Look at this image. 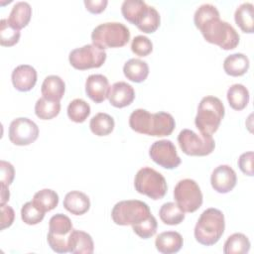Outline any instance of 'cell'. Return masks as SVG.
Masks as SVG:
<instances>
[{"label":"cell","mask_w":254,"mask_h":254,"mask_svg":"<svg viewBox=\"0 0 254 254\" xmlns=\"http://www.w3.org/2000/svg\"><path fill=\"white\" fill-rule=\"evenodd\" d=\"M193 22L204 40L228 51L239 44V35L227 22L220 20V14L212 4H202L194 12Z\"/></svg>","instance_id":"1"},{"label":"cell","mask_w":254,"mask_h":254,"mask_svg":"<svg viewBox=\"0 0 254 254\" xmlns=\"http://www.w3.org/2000/svg\"><path fill=\"white\" fill-rule=\"evenodd\" d=\"M129 126L137 133L155 137L169 136L176 127L174 117L164 111L150 113L146 109H135L129 116Z\"/></svg>","instance_id":"2"},{"label":"cell","mask_w":254,"mask_h":254,"mask_svg":"<svg viewBox=\"0 0 254 254\" xmlns=\"http://www.w3.org/2000/svg\"><path fill=\"white\" fill-rule=\"evenodd\" d=\"M224 229L225 221L222 211L209 207L202 211L195 224L194 238L201 245L211 246L218 242Z\"/></svg>","instance_id":"3"},{"label":"cell","mask_w":254,"mask_h":254,"mask_svg":"<svg viewBox=\"0 0 254 254\" xmlns=\"http://www.w3.org/2000/svg\"><path fill=\"white\" fill-rule=\"evenodd\" d=\"M225 108L222 101L215 96H204L197 107L194 118L195 127L202 134H213L224 117Z\"/></svg>","instance_id":"4"},{"label":"cell","mask_w":254,"mask_h":254,"mask_svg":"<svg viewBox=\"0 0 254 254\" xmlns=\"http://www.w3.org/2000/svg\"><path fill=\"white\" fill-rule=\"evenodd\" d=\"M129 40V29L119 22L102 23L96 26L91 33L92 44L101 50L123 47Z\"/></svg>","instance_id":"5"},{"label":"cell","mask_w":254,"mask_h":254,"mask_svg":"<svg viewBox=\"0 0 254 254\" xmlns=\"http://www.w3.org/2000/svg\"><path fill=\"white\" fill-rule=\"evenodd\" d=\"M135 190L148 197L158 200L163 198L168 190L167 182L164 176L150 167L140 169L134 179Z\"/></svg>","instance_id":"6"},{"label":"cell","mask_w":254,"mask_h":254,"mask_svg":"<svg viewBox=\"0 0 254 254\" xmlns=\"http://www.w3.org/2000/svg\"><path fill=\"white\" fill-rule=\"evenodd\" d=\"M148 204L138 199L122 200L117 202L111 211V217L117 225H134L151 215Z\"/></svg>","instance_id":"7"},{"label":"cell","mask_w":254,"mask_h":254,"mask_svg":"<svg viewBox=\"0 0 254 254\" xmlns=\"http://www.w3.org/2000/svg\"><path fill=\"white\" fill-rule=\"evenodd\" d=\"M72 222L68 216L57 213L50 218L47 241L49 246L57 253L69 252L68 239L72 230Z\"/></svg>","instance_id":"8"},{"label":"cell","mask_w":254,"mask_h":254,"mask_svg":"<svg viewBox=\"0 0 254 254\" xmlns=\"http://www.w3.org/2000/svg\"><path fill=\"white\" fill-rule=\"evenodd\" d=\"M178 142L182 151L189 156H207L215 147L210 134L198 135L190 129H183L178 135Z\"/></svg>","instance_id":"9"},{"label":"cell","mask_w":254,"mask_h":254,"mask_svg":"<svg viewBox=\"0 0 254 254\" xmlns=\"http://www.w3.org/2000/svg\"><path fill=\"white\" fill-rule=\"evenodd\" d=\"M174 198L184 212H194L202 204L200 188L191 179H184L177 183L174 189Z\"/></svg>","instance_id":"10"},{"label":"cell","mask_w":254,"mask_h":254,"mask_svg":"<svg viewBox=\"0 0 254 254\" xmlns=\"http://www.w3.org/2000/svg\"><path fill=\"white\" fill-rule=\"evenodd\" d=\"M106 56L104 50H101L93 44H87L80 48L73 49L69 53L68 61L75 69L85 70L100 67L105 63Z\"/></svg>","instance_id":"11"},{"label":"cell","mask_w":254,"mask_h":254,"mask_svg":"<svg viewBox=\"0 0 254 254\" xmlns=\"http://www.w3.org/2000/svg\"><path fill=\"white\" fill-rule=\"evenodd\" d=\"M39 127L37 124L26 117L14 119L9 126V140L17 146H27L37 140Z\"/></svg>","instance_id":"12"},{"label":"cell","mask_w":254,"mask_h":254,"mask_svg":"<svg viewBox=\"0 0 254 254\" xmlns=\"http://www.w3.org/2000/svg\"><path fill=\"white\" fill-rule=\"evenodd\" d=\"M149 156L157 165L168 170L178 168L182 162L177 153L176 146L170 140L154 142L150 147Z\"/></svg>","instance_id":"13"},{"label":"cell","mask_w":254,"mask_h":254,"mask_svg":"<svg viewBox=\"0 0 254 254\" xmlns=\"http://www.w3.org/2000/svg\"><path fill=\"white\" fill-rule=\"evenodd\" d=\"M237 183L235 171L228 165L216 167L210 176V184L214 190L219 193H227L234 189Z\"/></svg>","instance_id":"14"},{"label":"cell","mask_w":254,"mask_h":254,"mask_svg":"<svg viewBox=\"0 0 254 254\" xmlns=\"http://www.w3.org/2000/svg\"><path fill=\"white\" fill-rule=\"evenodd\" d=\"M110 86L103 74H90L85 81V93L95 103L103 102L109 94Z\"/></svg>","instance_id":"15"},{"label":"cell","mask_w":254,"mask_h":254,"mask_svg":"<svg viewBox=\"0 0 254 254\" xmlns=\"http://www.w3.org/2000/svg\"><path fill=\"white\" fill-rule=\"evenodd\" d=\"M11 79L17 90L29 91L37 82V71L30 64H20L13 69Z\"/></svg>","instance_id":"16"},{"label":"cell","mask_w":254,"mask_h":254,"mask_svg":"<svg viewBox=\"0 0 254 254\" xmlns=\"http://www.w3.org/2000/svg\"><path fill=\"white\" fill-rule=\"evenodd\" d=\"M108 100L116 108H123L130 105L135 98V91L132 85L125 81H117L110 86Z\"/></svg>","instance_id":"17"},{"label":"cell","mask_w":254,"mask_h":254,"mask_svg":"<svg viewBox=\"0 0 254 254\" xmlns=\"http://www.w3.org/2000/svg\"><path fill=\"white\" fill-rule=\"evenodd\" d=\"M184 244L182 235L177 231H165L160 233L156 240V249L163 254H174L181 250Z\"/></svg>","instance_id":"18"},{"label":"cell","mask_w":254,"mask_h":254,"mask_svg":"<svg viewBox=\"0 0 254 254\" xmlns=\"http://www.w3.org/2000/svg\"><path fill=\"white\" fill-rule=\"evenodd\" d=\"M64 207L74 215H82L90 207L89 197L82 191L71 190L64 198Z\"/></svg>","instance_id":"19"},{"label":"cell","mask_w":254,"mask_h":254,"mask_svg":"<svg viewBox=\"0 0 254 254\" xmlns=\"http://www.w3.org/2000/svg\"><path fill=\"white\" fill-rule=\"evenodd\" d=\"M69 252L73 254H91L94 250V244L91 236L77 229H72L68 239Z\"/></svg>","instance_id":"20"},{"label":"cell","mask_w":254,"mask_h":254,"mask_svg":"<svg viewBox=\"0 0 254 254\" xmlns=\"http://www.w3.org/2000/svg\"><path fill=\"white\" fill-rule=\"evenodd\" d=\"M64 91L65 83L59 75H49L42 83V95L49 100L60 101L63 98Z\"/></svg>","instance_id":"21"},{"label":"cell","mask_w":254,"mask_h":254,"mask_svg":"<svg viewBox=\"0 0 254 254\" xmlns=\"http://www.w3.org/2000/svg\"><path fill=\"white\" fill-rule=\"evenodd\" d=\"M32 16V8L28 2L19 1L14 4L10 12L8 22L12 27L17 30H21L26 27Z\"/></svg>","instance_id":"22"},{"label":"cell","mask_w":254,"mask_h":254,"mask_svg":"<svg viewBox=\"0 0 254 254\" xmlns=\"http://www.w3.org/2000/svg\"><path fill=\"white\" fill-rule=\"evenodd\" d=\"M249 59L241 53L227 56L223 62L224 71L231 76H241L249 69Z\"/></svg>","instance_id":"23"},{"label":"cell","mask_w":254,"mask_h":254,"mask_svg":"<svg viewBox=\"0 0 254 254\" xmlns=\"http://www.w3.org/2000/svg\"><path fill=\"white\" fill-rule=\"evenodd\" d=\"M123 72L127 79L140 83L147 78L149 74V65L146 62L140 59H130L124 64Z\"/></svg>","instance_id":"24"},{"label":"cell","mask_w":254,"mask_h":254,"mask_svg":"<svg viewBox=\"0 0 254 254\" xmlns=\"http://www.w3.org/2000/svg\"><path fill=\"white\" fill-rule=\"evenodd\" d=\"M236 25L242 32L252 34L254 25V6L250 2H244L237 7L234 13Z\"/></svg>","instance_id":"25"},{"label":"cell","mask_w":254,"mask_h":254,"mask_svg":"<svg viewBox=\"0 0 254 254\" xmlns=\"http://www.w3.org/2000/svg\"><path fill=\"white\" fill-rule=\"evenodd\" d=\"M226 96L230 107L237 111H240L247 106L250 97L248 89L240 83L232 84L228 88Z\"/></svg>","instance_id":"26"},{"label":"cell","mask_w":254,"mask_h":254,"mask_svg":"<svg viewBox=\"0 0 254 254\" xmlns=\"http://www.w3.org/2000/svg\"><path fill=\"white\" fill-rule=\"evenodd\" d=\"M115 126L114 119L111 115L99 112L94 115L89 122V128L91 132L96 136H106L109 135Z\"/></svg>","instance_id":"27"},{"label":"cell","mask_w":254,"mask_h":254,"mask_svg":"<svg viewBox=\"0 0 254 254\" xmlns=\"http://www.w3.org/2000/svg\"><path fill=\"white\" fill-rule=\"evenodd\" d=\"M148 5L142 0H125L121 5V12L125 20L136 25L144 14Z\"/></svg>","instance_id":"28"},{"label":"cell","mask_w":254,"mask_h":254,"mask_svg":"<svg viewBox=\"0 0 254 254\" xmlns=\"http://www.w3.org/2000/svg\"><path fill=\"white\" fill-rule=\"evenodd\" d=\"M250 241L243 233H233L224 243L225 254H245L250 250Z\"/></svg>","instance_id":"29"},{"label":"cell","mask_w":254,"mask_h":254,"mask_svg":"<svg viewBox=\"0 0 254 254\" xmlns=\"http://www.w3.org/2000/svg\"><path fill=\"white\" fill-rule=\"evenodd\" d=\"M159 215L161 220L168 225H178L185 219V212L175 202L164 203L159 210Z\"/></svg>","instance_id":"30"},{"label":"cell","mask_w":254,"mask_h":254,"mask_svg":"<svg viewBox=\"0 0 254 254\" xmlns=\"http://www.w3.org/2000/svg\"><path fill=\"white\" fill-rule=\"evenodd\" d=\"M161 18L159 12L152 6L148 5V8L137 22V28L147 34L154 33L160 26Z\"/></svg>","instance_id":"31"},{"label":"cell","mask_w":254,"mask_h":254,"mask_svg":"<svg viewBox=\"0 0 254 254\" xmlns=\"http://www.w3.org/2000/svg\"><path fill=\"white\" fill-rule=\"evenodd\" d=\"M61 111L60 101L49 100L45 97H41L35 104V113L37 117L43 120H50L58 116Z\"/></svg>","instance_id":"32"},{"label":"cell","mask_w":254,"mask_h":254,"mask_svg":"<svg viewBox=\"0 0 254 254\" xmlns=\"http://www.w3.org/2000/svg\"><path fill=\"white\" fill-rule=\"evenodd\" d=\"M33 202L43 211H51L58 206L59 195L53 190L43 189L34 194Z\"/></svg>","instance_id":"33"},{"label":"cell","mask_w":254,"mask_h":254,"mask_svg":"<svg viewBox=\"0 0 254 254\" xmlns=\"http://www.w3.org/2000/svg\"><path fill=\"white\" fill-rule=\"evenodd\" d=\"M90 114L89 104L81 99L75 98L69 102L67 106V116L68 118L75 123H82Z\"/></svg>","instance_id":"34"},{"label":"cell","mask_w":254,"mask_h":254,"mask_svg":"<svg viewBox=\"0 0 254 254\" xmlns=\"http://www.w3.org/2000/svg\"><path fill=\"white\" fill-rule=\"evenodd\" d=\"M20 31L10 25L8 19L0 21V44L4 47H12L20 40Z\"/></svg>","instance_id":"35"},{"label":"cell","mask_w":254,"mask_h":254,"mask_svg":"<svg viewBox=\"0 0 254 254\" xmlns=\"http://www.w3.org/2000/svg\"><path fill=\"white\" fill-rule=\"evenodd\" d=\"M45 211L37 206L33 200L26 202L21 208V218L28 225L40 223L45 217Z\"/></svg>","instance_id":"36"},{"label":"cell","mask_w":254,"mask_h":254,"mask_svg":"<svg viewBox=\"0 0 254 254\" xmlns=\"http://www.w3.org/2000/svg\"><path fill=\"white\" fill-rule=\"evenodd\" d=\"M157 227H158L157 219L152 214L148 218L140 221L139 223L132 225L133 231L143 239H148L154 236L156 234Z\"/></svg>","instance_id":"37"},{"label":"cell","mask_w":254,"mask_h":254,"mask_svg":"<svg viewBox=\"0 0 254 254\" xmlns=\"http://www.w3.org/2000/svg\"><path fill=\"white\" fill-rule=\"evenodd\" d=\"M132 52L139 57H146L153 51V44L151 40L143 35L134 37L131 43Z\"/></svg>","instance_id":"38"},{"label":"cell","mask_w":254,"mask_h":254,"mask_svg":"<svg viewBox=\"0 0 254 254\" xmlns=\"http://www.w3.org/2000/svg\"><path fill=\"white\" fill-rule=\"evenodd\" d=\"M15 177V170L11 163L4 160L0 161V183L9 186L13 183Z\"/></svg>","instance_id":"39"},{"label":"cell","mask_w":254,"mask_h":254,"mask_svg":"<svg viewBox=\"0 0 254 254\" xmlns=\"http://www.w3.org/2000/svg\"><path fill=\"white\" fill-rule=\"evenodd\" d=\"M253 152H245L240 155L238 159V167L241 170V172L249 177L253 176Z\"/></svg>","instance_id":"40"},{"label":"cell","mask_w":254,"mask_h":254,"mask_svg":"<svg viewBox=\"0 0 254 254\" xmlns=\"http://www.w3.org/2000/svg\"><path fill=\"white\" fill-rule=\"evenodd\" d=\"M0 209H1V230H4L5 228H8L12 225L15 218V212H14V209L7 204H0Z\"/></svg>","instance_id":"41"},{"label":"cell","mask_w":254,"mask_h":254,"mask_svg":"<svg viewBox=\"0 0 254 254\" xmlns=\"http://www.w3.org/2000/svg\"><path fill=\"white\" fill-rule=\"evenodd\" d=\"M86 10L92 14H99L103 12L108 4L107 0H84Z\"/></svg>","instance_id":"42"},{"label":"cell","mask_w":254,"mask_h":254,"mask_svg":"<svg viewBox=\"0 0 254 254\" xmlns=\"http://www.w3.org/2000/svg\"><path fill=\"white\" fill-rule=\"evenodd\" d=\"M10 197V192L8 186L1 184V198H0V204H5Z\"/></svg>","instance_id":"43"}]
</instances>
